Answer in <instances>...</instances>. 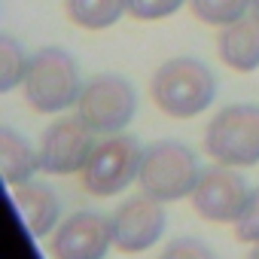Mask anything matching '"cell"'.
Wrapping results in <instances>:
<instances>
[{"mask_svg": "<svg viewBox=\"0 0 259 259\" xmlns=\"http://www.w3.org/2000/svg\"><path fill=\"white\" fill-rule=\"evenodd\" d=\"M150 95L162 113H168L174 119H192L213 104L217 79L204 61L180 55V58L165 61L156 70V76L150 82Z\"/></svg>", "mask_w": 259, "mask_h": 259, "instance_id": "6da1fadb", "label": "cell"}, {"mask_svg": "<svg viewBox=\"0 0 259 259\" xmlns=\"http://www.w3.org/2000/svg\"><path fill=\"white\" fill-rule=\"evenodd\" d=\"M82 95L79 67L61 46H46L31 55L25 70V101L37 113H61Z\"/></svg>", "mask_w": 259, "mask_h": 259, "instance_id": "7a4b0ae2", "label": "cell"}, {"mask_svg": "<svg viewBox=\"0 0 259 259\" xmlns=\"http://www.w3.org/2000/svg\"><path fill=\"white\" fill-rule=\"evenodd\" d=\"M198 177H201V168L189 147H183L177 141H159L144 150L138 183L147 195H153L159 201L186 198V195H192Z\"/></svg>", "mask_w": 259, "mask_h": 259, "instance_id": "3957f363", "label": "cell"}, {"mask_svg": "<svg viewBox=\"0 0 259 259\" xmlns=\"http://www.w3.org/2000/svg\"><path fill=\"white\" fill-rule=\"evenodd\" d=\"M204 147L220 165L250 168L259 162V104H232L220 110L207 132Z\"/></svg>", "mask_w": 259, "mask_h": 259, "instance_id": "277c9868", "label": "cell"}, {"mask_svg": "<svg viewBox=\"0 0 259 259\" xmlns=\"http://www.w3.org/2000/svg\"><path fill=\"white\" fill-rule=\"evenodd\" d=\"M141 159H144L141 144L128 135H110L107 141L95 144V150L82 168L85 192H92L98 198L119 195L122 189H128L138 180Z\"/></svg>", "mask_w": 259, "mask_h": 259, "instance_id": "5b68a950", "label": "cell"}, {"mask_svg": "<svg viewBox=\"0 0 259 259\" xmlns=\"http://www.w3.org/2000/svg\"><path fill=\"white\" fill-rule=\"evenodd\" d=\"M135 107H138V95H135L132 82L122 76H113V73L89 79L76 101L79 119L95 135H119L132 122Z\"/></svg>", "mask_w": 259, "mask_h": 259, "instance_id": "8992f818", "label": "cell"}, {"mask_svg": "<svg viewBox=\"0 0 259 259\" xmlns=\"http://www.w3.org/2000/svg\"><path fill=\"white\" fill-rule=\"evenodd\" d=\"M95 150V132L76 116L52 122L40 138V168L46 174H73L82 171Z\"/></svg>", "mask_w": 259, "mask_h": 259, "instance_id": "52a82bcc", "label": "cell"}, {"mask_svg": "<svg viewBox=\"0 0 259 259\" xmlns=\"http://www.w3.org/2000/svg\"><path fill=\"white\" fill-rule=\"evenodd\" d=\"M165 223H168V217H165V207L159 198H153L147 192L132 195L113 213V244L122 253H141L162 238Z\"/></svg>", "mask_w": 259, "mask_h": 259, "instance_id": "ba28073f", "label": "cell"}, {"mask_svg": "<svg viewBox=\"0 0 259 259\" xmlns=\"http://www.w3.org/2000/svg\"><path fill=\"white\" fill-rule=\"evenodd\" d=\"M247 183L244 177H238L229 168H207L201 171L195 189H192V207L198 217L210 220V223H235L247 204Z\"/></svg>", "mask_w": 259, "mask_h": 259, "instance_id": "9c48e42d", "label": "cell"}, {"mask_svg": "<svg viewBox=\"0 0 259 259\" xmlns=\"http://www.w3.org/2000/svg\"><path fill=\"white\" fill-rule=\"evenodd\" d=\"M113 244V220L104 213H70L52 235V259H104Z\"/></svg>", "mask_w": 259, "mask_h": 259, "instance_id": "30bf717a", "label": "cell"}, {"mask_svg": "<svg viewBox=\"0 0 259 259\" xmlns=\"http://www.w3.org/2000/svg\"><path fill=\"white\" fill-rule=\"evenodd\" d=\"M223 64H229L238 73H250L259 67V19L244 16L220 31L217 40Z\"/></svg>", "mask_w": 259, "mask_h": 259, "instance_id": "8fae6325", "label": "cell"}, {"mask_svg": "<svg viewBox=\"0 0 259 259\" xmlns=\"http://www.w3.org/2000/svg\"><path fill=\"white\" fill-rule=\"evenodd\" d=\"M13 201L22 213V220L28 223L31 235L34 238H43L55 223H58V198L55 192L46 186V183H37V180H28L22 186H13Z\"/></svg>", "mask_w": 259, "mask_h": 259, "instance_id": "7c38bea8", "label": "cell"}, {"mask_svg": "<svg viewBox=\"0 0 259 259\" xmlns=\"http://www.w3.org/2000/svg\"><path fill=\"white\" fill-rule=\"evenodd\" d=\"M0 165H4V180L10 186H22L40 168V153H34L22 135L4 125L0 128Z\"/></svg>", "mask_w": 259, "mask_h": 259, "instance_id": "4fadbf2b", "label": "cell"}, {"mask_svg": "<svg viewBox=\"0 0 259 259\" xmlns=\"http://www.w3.org/2000/svg\"><path fill=\"white\" fill-rule=\"evenodd\" d=\"M67 16L73 25L89 31H104L128 13V0H64Z\"/></svg>", "mask_w": 259, "mask_h": 259, "instance_id": "5bb4252c", "label": "cell"}, {"mask_svg": "<svg viewBox=\"0 0 259 259\" xmlns=\"http://www.w3.org/2000/svg\"><path fill=\"white\" fill-rule=\"evenodd\" d=\"M189 10L198 22L213 25V28H226V25L247 16L250 0H189Z\"/></svg>", "mask_w": 259, "mask_h": 259, "instance_id": "9a60e30c", "label": "cell"}, {"mask_svg": "<svg viewBox=\"0 0 259 259\" xmlns=\"http://www.w3.org/2000/svg\"><path fill=\"white\" fill-rule=\"evenodd\" d=\"M28 61L31 58H25V52L13 37H0V92H10L19 82H25Z\"/></svg>", "mask_w": 259, "mask_h": 259, "instance_id": "2e32d148", "label": "cell"}, {"mask_svg": "<svg viewBox=\"0 0 259 259\" xmlns=\"http://www.w3.org/2000/svg\"><path fill=\"white\" fill-rule=\"evenodd\" d=\"M235 238L247 244H259V186L247 195V204L235 220Z\"/></svg>", "mask_w": 259, "mask_h": 259, "instance_id": "e0dca14e", "label": "cell"}, {"mask_svg": "<svg viewBox=\"0 0 259 259\" xmlns=\"http://www.w3.org/2000/svg\"><path fill=\"white\" fill-rule=\"evenodd\" d=\"M186 0H128V13L141 22H156L165 16H174Z\"/></svg>", "mask_w": 259, "mask_h": 259, "instance_id": "ac0fdd59", "label": "cell"}, {"mask_svg": "<svg viewBox=\"0 0 259 259\" xmlns=\"http://www.w3.org/2000/svg\"><path fill=\"white\" fill-rule=\"evenodd\" d=\"M159 259H217V253L204 244V241H195V238H177L165 247V253Z\"/></svg>", "mask_w": 259, "mask_h": 259, "instance_id": "d6986e66", "label": "cell"}, {"mask_svg": "<svg viewBox=\"0 0 259 259\" xmlns=\"http://www.w3.org/2000/svg\"><path fill=\"white\" fill-rule=\"evenodd\" d=\"M250 13H253V16L259 19V0H250Z\"/></svg>", "mask_w": 259, "mask_h": 259, "instance_id": "ffe728a7", "label": "cell"}, {"mask_svg": "<svg viewBox=\"0 0 259 259\" xmlns=\"http://www.w3.org/2000/svg\"><path fill=\"white\" fill-rule=\"evenodd\" d=\"M247 259H259V244H256V247L250 250V256H247Z\"/></svg>", "mask_w": 259, "mask_h": 259, "instance_id": "44dd1931", "label": "cell"}]
</instances>
